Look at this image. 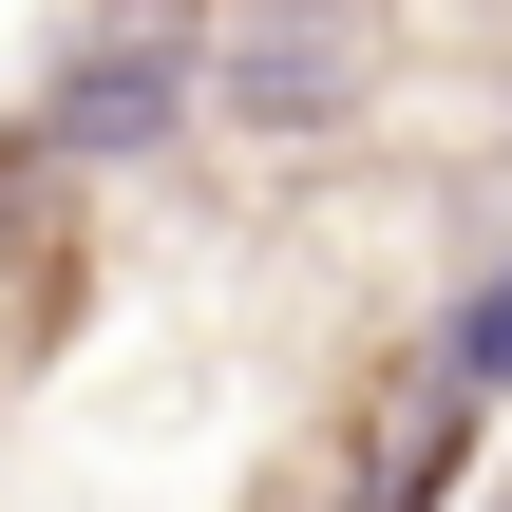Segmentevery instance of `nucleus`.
<instances>
[{
    "label": "nucleus",
    "instance_id": "obj_1",
    "mask_svg": "<svg viewBox=\"0 0 512 512\" xmlns=\"http://www.w3.org/2000/svg\"><path fill=\"white\" fill-rule=\"evenodd\" d=\"M190 95H209V57H171V38H95V57H57L38 133H57V152H152Z\"/></svg>",
    "mask_w": 512,
    "mask_h": 512
},
{
    "label": "nucleus",
    "instance_id": "obj_2",
    "mask_svg": "<svg viewBox=\"0 0 512 512\" xmlns=\"http://www.w3.org/2000/svg\"><path fill=\"white\" fill-rule=\"evenodd\" d=\"M209 95H228L247 133H323V114H342V38H323V19H247V38H209Z\"/></svg>",
    "mask_w": 512,
    "mask_h": 512
},
{
    "label": "nucleus",
    "instance_id": "obj_3",
    "mask_svg": "<svg viewBox=\"0 0 512 512\" xmlns=\"http://www.w3.org/2000/svg\"><path fill=\"white\" fill-rule=\"evenodd\" d=\"M456 437H475V418H456V399L418 380V418H399V437L361 456V512H437V475H456Z\"/></svg>",
    "mask_w": 512,
    "mask_h": 512
},
{
    "label": "nucleus",
    "instance_id": "obj_4",
    "mask_svg": "<svg viewBox=\"0 0 512 512\" xmlns=\"http://www.w3.org/2000/svg\"><path fill=\"white\" fill-rule=\"evenodd\" d=\"M418 380H437L456 418H475V399H494V380H512V266H494V285H475V304H456V323H437V361H418Z\"/></svg>",
    "mask_w": 512,
    "mask_h": 512
}]
</instances>
